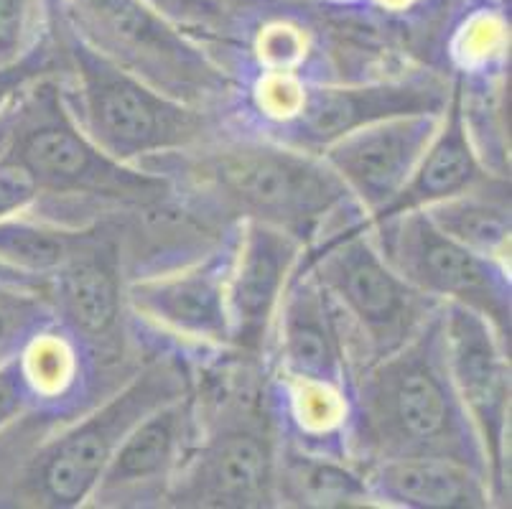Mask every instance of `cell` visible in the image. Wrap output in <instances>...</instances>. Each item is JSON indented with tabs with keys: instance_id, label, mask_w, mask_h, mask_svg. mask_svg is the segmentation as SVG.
Instances as JSON below:
<instances>
[{
	"instance_id": "6da1fadb",
	"label": "cell",
	"mask_w": 512,
	"mask_h": 509,
	"mask_svg": "<svg viewBox=\"0 0 512 509\" xmlns=\"http://www.w3.org/2000/svg\"><path fill=\"white\" fill-rule=\"evenodd\" d=\"M143 168L164 174L179 202L217 230L260 222L314 245L321 232L360 212L321 156L273 138H214L166 153Z\"/></svg>"
},
{
	"instance_id": "7a4b0ae2",
	"label": "cell",
	"mask_w": 512,
	"mask_h": 509,
	"mask_svg": "<svg viewBox=\"0 0 512 509\" xmlns=\"http://www.w3.org/2000/svg\"><path fill=\"white\" fill-rule=\"evenodd\" d=\"M439 311L403 347L352 375L349 454L357 466L390 459L456 461L492 484L482 441L446 367Z\"/></svg>"
},
{
	"instance_id": "3957f363",
	"label": "cell",
	"mask_w": 512,
	"mask_h": 509,
	"mask_svg": "<svg viewBox=\"0 0 512 509\" xmlns=\"http://www.w3.org/2000/svg\"><path fill=\"white\" fill-rule=\"evenodd\" d=\"M0 161L36 186L34 212L69 222V214H115L174 196L164 174L115 161L79 128L57 72L23 84L0 110Z\"/></svg>"
},
{
	"instance_id": "277c9868",
	"label": "cell",
	"mask_w": 512,
	"mask_h": 509,
	"mask_svg": "<svg viewBox=\"0 0 512 509\" xmlns=\"http://www.w3.org/2000/svg\"><path fill=\"white\" fill-rule=\"evenodd\" d=\"M237 370L212 372V385L194 390L199 436L181 464L166 507L260 509L278 507L276 461L281 428L271 387L242 354Z\"/></svg>"
},
{
	"instance_id": "5b68a950",
	"label": "cell",
	"mask_w": 512,
	"mask_h": 509,
	"mask_svg": "<svg viewBox=\"0 0 512 509\" xmlns=\"http://www.w3.org/2000/svg\"><path fill=\"white\" fill-rule=\"evenodd\" d=\"M57 69L79 128L115 161L143 166L220 135L209 110L174 100L59 26Z\"/></svg>"
},
{
	"instance_id": "8992f818",
	"label": "cell",
	"mask_w": 512,
	"mask_h": 509,
	"mask_svg": "<svg viewBox=\"0 0 512 509\" xmlns=\"http://www.w3.org/2000/svg\"><path fill=\"white\" fill-rule=\"evenodd\" d=\"M304 263L327 291L337 316H344L347 329L357 336L360 367L403 347L441 308L385 260L365 217L306 247Z\"/></svg>"
},
{
	"instance_id": "52a82bcc",
	"label": "cell",
	"mask_w": 512,
	"mask_h": 509,
	"mask_svg": "<svg viewBox=\"0 0 512 509\" xmlns=\"http://www.w3.org/2000/svg\"><path fill=\"white\" fill-rule=\"evenodd\" d=\"M67 8L79 39L164 95L202 110L230 95L225 69L148 0H67Z\"/></svg>"
},
{
	"instance_id": "ba28073f",
	"label": "cell",
	"mask_w": 512,
	"mask_h": 509,
	"mask_svg": "<svg viewBox=\"0 0 512 509\" xmlns=\"http://www.w3.org/2000/svg\"><path fill=\"white\" fill-rule=\"evenodd\" d=\"M372 240L403 278L439 303H459L510 339L512 288L505 263L459 245L423 209L367 224Z\"/></svg>"
},
{
	"instance_id": "9c48e42d",
	"label": "cell",
	"mask_w": 512,
	"mask_h": 509,
	"mask_svg": "<svg viewBox=\"0 0 512 509\" xmlns=\"http://www.w3.org/2000/svg\"><path fill=\"white\" fill-rule=\"evenodd\" d=\"M125 260L118 227L110 219L54 275L41 280V293L54 321L82 344L100 375L123 372L128 354Z\"/></svg>"
},
{
	"instance_id": "30bf717a",
	"label": "cell",
	"mask_w": 512,
	"mask_h": 509,
	"mask_svg": "<svg viewBox=\"0 0 512 509\" xmlns=\"http://www.w3.org/2000/svg\"><path fill=\"white\" fill-rule=\"evenodd\" d=\"M286 100H273L268 138L319 156L334 140L385 118L444 112L451 92L434 79H393L372 84H288Z\"/></svg>"
},
{
	"instance_id": "8fae6325",
	"label": "cell",
	"mask_w": 512,
	"mask_h": 509,
	"mask_svg": "<svg viewBox=\"0 0 512 509\" xmlns=\"http://www.w3.org/2000/svg\"><path fill=\"white\" fill-rule=\"evenodd\" d=\"M235 230V227H232ZM230 235L189 263L136 275L125 283L128 311L158 334L204 352H235L227 314Z\"/></svg>"
},
{
	"instance_id": "7c38bea8",
	"label": "cell",
	"mask_w": 512,
	"mask_h": 509,
	"mask_svg": "<svg viewBox=\"0 0 512 509\" xmlns=\"http://www.w3.org/2000/svg\"><path fill=\"white\" fill-rule=\"evenodd\" d=\"M446 367L490 464L497 499L505 497V436L510 423V357L505 336L459 303L439 311Z\"/></svg>"
},
{
	"instance_id": "4fadbf2b",
	"label": "cell",
	"mask_w": 512,
	"mask_h": 509,
	"mask_svg": "<svg viewBox=\"0 0 512 509\" xmlns=\"http://www.w3.org/2000/svg\"><path fill=\"white\" fill-rule=\"evenodd\" d=\"M199 436L194 392L158 405L115 448L87 507L125 509L164 504Z\"/></svg>"
},
{
	"instance_id": "5bb4252c",
	"label": "cell",
	"mask_w": 512,
	"mask_h": 509,
	"mask_svg": "<svg viewBox=\"0 0 512 509\" xmlns=\"http://www.w3.org/2000/svg\"><path fill=\"white\" fill-rule=\"evenodd\" d=\"M306 247L296 237L260 222L232 230L227 260V314L232 349L263 357L283 291Z\"/></svg>"
},
{
	"instance_id": "9a60e30c",
	"label": "cell",
	"mask_w": 512,
	"mask_h": 509,
	"mask_svg": "<svg viewBox=\"0 0 512 509\" xmlns=\"http://www.w3.org/2000/svg\"><path fill=\"white\" fill-rule=\"evenodd\" d=\"M276 377L299 385L352 392L347 342L327 291L301 255L271 326Z\"/></svg>"
},
{
	"instance_id": "2e32d148",
	"label": "cell",
	"mask_w": 512,
	"mask_h": 509,
	"mask_svg": "<svg viewBox=\"0 0 512 509\" xmlns=\"http://www.w3.org/2000/svg\"><path fill=\"white\" fill-rule=\"evenodd\" d=\"M439 123L441 112L377 120L334 140L319 156L367 219L403 189Z\"/></svg>"
},
{
	"instance_id": "e0dca14e",
	"label": "cell",
	"mask_w": 512,
	"mask_h": 509,
	"mask_svg": "<svg viewBox=\"0 0 512 509\" xmlns=\"http://www.w3.org/2000/svg\"><path fill=\"white\" fill-rule=\"evenodd\" d=\"M490 181L495 179L487 174V168L482 166L472 146V138H469L462 84H456L444 112H441L439 128H436L434 138L428 140L426 151L418 158L413 174L408 176L403 189L393 196V202L367 217L365 224H377L390 217H398V214L426 209L431 204L451 199V196L479 189Z\"/></svg>"
},
{
	"instance_id": "ac0fdd59",
	"label": "cell",
	"mask_w": 512,
	"mask_h": 509,
	"mask_svg": "<svg viewBox=\"0 0 512 509\" xmlns=\"http://www.w3.org/2000/svg\"><path fill=\"white\" fill-rule=\"evenodd\" d=\"M372 504L408 509H482L495 497L490 479L446 459H390L362 466Z\"/></svg>"
},
{
	"instance_id": "d6986e66",
	"label": "cell",
	"mask_w": 512,
	"mask_h": 509,
	"mask_svg": "<svg viewBox=\"0 0 512 509\" xmlns=\"http://www.w3.org/2000/svg\"><path fill=\"white\" fill-rule=\"evenodd\" d=\"M278 507H370L365 471L355 461L319 454L281 436L276 461Z\"/></svg>"
},
{
	"instance_id": "ffe728a7",
	"label": "cell",
	"mask_w": 512,
	"mask_h": 509,
	"mask_svg": "<svg viewBox=\"0 0 512 509\" xmlns=\"http://www.w3.org/2000/svg\"><path fill=\"white\" fill-rule=\"evenodd\" d=\"M100 222L69 224L34 209L0 219V268L41 286L95 235Z\"/></svg>"
},
{
	"instance_id": "44dd1931",
	"label": "cell",
	"mask_w": 512,
	"mask_h": 509,
	"mask_svg": "<svg viewBox=\"0 0 512 509\" xmlns=\"http://www.w3.org/2000/svg\"><path fill=\"white\" fill-rule=\"evenodd\" d=\"M423 212L451 240L469 247L482 258L507 265L512 217L505 184L495 189V181H490L467 194L431 204Z\"/></svg>"
},
{
	"instance_id": "7402d4cb",
	"label": "cell",
	"mask_w": 512,
	"mask_h": 509,
	"mask_svg": "<svg viewBox=\"0 0 512 509\" xmlns=\"http://www.w3.org/2000/svg\"><path fill=\"white\" fill-rule=\"evenodd\" d=\"M49 324L54 314L39 283L0 268V367L13 362Z\"/></svg>"
},
{
	"instance_id": "603a6c76",
	"label": "cell",
	"mask_w": 512,
	"mask_h": 509,
	"mask_svg": "<svg viewBox=\"0 0 512 509\" xmlns=\"http://www.w3.org/2000/svg\"><path fill=\"white\" fill-rule=\"evenodd\" d=\"M41 44L36 0H0V69L23 62Z\"/></svg>"
},
{
	"instance_id": "cb8c5ba5",
	"label": "cell",
	"mask_w": 512,
	"mask_h": 509,
	"mask_svg": "<svg viewBox=\"0 0 512 509\" xmlns=\"http://www.w3.org/2000/svg\"><path fill=\"white\" fill-rule=\"evenodd\" d=\"M36 202V186L13 163L0 161V219L26 212Z\"/></svg>"
},
{
	"instance_id": "d4e9b609",
	"label": "cell",
	"mask_w": 512,
	"mask_h": 509,
	"mask_svg": "<svg viewBox=\"0 0 512 509\" xmlns=\"http://www.w3.org/2000/svg\"><path fill=\"white\" fill-rule=\"evenodd\" d=\"M29 390L21 375L18 357L0 367V431L29 410Z\"/></svg>"
},
{
	"instance_id": "484cf974",
	"label": "cell",
	"mask_w": 512,
	"mask_h": 509,
	"mask_svg": "<svg viewBox=\"0 0 512 509\" xmlns=\"http://www.w3.org/2000/svg\"><path fill=\"white\" fill-rule=\"evenodd\" d=\"M148 3L171 21H192L204 8L202 0H148Z\"/></svg>"
}]
</instances>
